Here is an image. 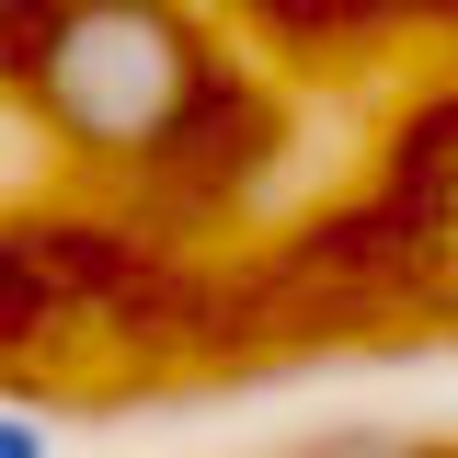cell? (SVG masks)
Here are the masks:
<instances>
[{"label":"cell","mask_w":458,"mask_h":458,"mask_svg":"<svg viewBox=\"0 0 458 458\" xmlns=\"http://www.w3.org/2000/svg\"><path fill=\"white\" fill-rule=\"evenodd\" d=\"M298 458H447V447H424V436H321V447H298Z\"/></svg>","instance_id":"obj_2"},{"label":"cell","mask_w":458,"mask_h":458,"mask_svg":"<svg viewBox=\"0 0 458 458\" xmlns=\"http://www.w3.org/2000/svg\"><path fill=\"white\" fill-rule=\"evenodd\" d=\"M298 12H367V0H298Z\"/></svg>","instance_id":"obj_4"},{"label":"cell","mask_w":458,"mask_h":458,"mask_svg":"<svg viewBox=\"0 0 458 458\" xmlns=\"http://www.w3.org/2000/svg\"><path fill=\"white\" fill-rule=\"evenodd\" d=\"M0 458H57V447H47V424H35V412H0Z\"/></svg>","instance_id":"obj_3"},{"label":"cell","mask_w":458,"mask_h":458,"mask_svg":"<svg viewBox=\"0 0 458 458\" xmlns=\"http://www.w3.org/2000/svg\"><path fill=\"white\" fill-rule=\"evenodd\" d=\"M0 92L69 161H161L229 92L195 0H0Z\"/></svg>","instance_id":"obj_1"}]
</instances>
